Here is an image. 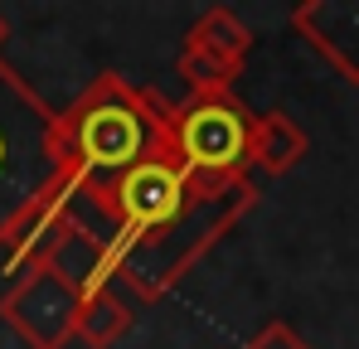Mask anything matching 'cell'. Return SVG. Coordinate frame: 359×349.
Returning <instances> with one entry per match:
<instances>
[{
	"label": "cell",
	"mask_w": 359,
	"mask_h": 349,
	"mask_svg": "<svg viewBox=\"0 0 359 349\" xmlns=\"http://www.w3.org/2000/svg\"><path fill=\"white\" fill-rule=\"evenodd\" d=\"M170 102L151 88H136L117 73H102L83 97L54 112V156L59 174L93 209L117 179L165 156Z\"/></svg>",
	"instance_id": "6da1fadb"
},
{
	"label": "cell",
	"mask_w": 359,
	"mask_h": 349,
	"mask_svg": "<svg viewBox=\"0 0 359 349\" xmlns=\"http://www.w3.org/2000/svg\"><path fill=\"white\" fill-rule=\"evenodd\" d=\"M78 224H83V199H78V189L59 174V179L20 214V224L5 233V242H0L10 277H20V272H29V267H44V262H59L63 247H68L73 233H78Z\"/></svg>",
	"instance_id": "5b68a950"
},
{
	"label": "cell",
	"mask_w": 359,
	"mask_h": 349,
	"mask_svg": "<svg viewBox=\"0 0 359 349\" xmlns=\"http://www.w3.org/2000/svg\"><path fill=\"white\" fill-rule=\"evenodd\" d=\"M5 39H10V25H5V15H0V49H5Z\"/></svg>",
	"instance_id": "7c38bea8"
},
{
	"label": "cell",
	"mask_w": 359,
	"mask_h": 349,
	"mask_svg": "<svg viewBox=\"0 0 359 349\" xmlns=\"http://www.w3.org/2000/svg\"><path fill=\"white\" fill-rule=\"evenodd\" d=\"M306 156V131L287 112H262L248 126V170L262 174H287Z\"/></svg>",
	"instance_id": "52a82bcc"
},
{
	"label": "cell",
	"mask_w": 359,
	"mask_h": 349,
	"mask_svg": "<svg viewBox=\"0 0 359 349\" xmlns=\"http://www.w3.org/2000/svg\"><path fill=\"white\" fill-rule=\"evenodd\" d=\"M292 25L345 83L359 88V0H301Z\"/></svg>",
	"instance_id": "8992f818"
},
{
	"label": "cell",
	"mask_w": 359,
	"mask_h": 349,
	"mask_svg": "<svg viewBox=\"0 0 359 349\" xmlns=\"http://www.w3.org/2000/svg\"><path fill=\"white\" fill-rule=\"evenodd\" d=\"M248 126L252 112L233 93L219 97H184L170 102V131L165 156L175 160L194 189H224L233 179H248Z\"/></svg>",
	"instance_id": "3957f363"
},
{
	"label": "cell",
	"mask_w": 359,
	"mask_h": 349,
	"mask_svg": "<svg viewBox=\"0 0 359 349\" xmlns=\"http://www.w3.org/2000/svg\"><path fill=\"white\" fill-rule=\"evenodd\" d=\"M78 306H83V291L73 287V277L59 262H44V267L10 277V287L0 296V320L29 349H63L73 345Z\"/></svg>",
	"instance_id": "277c9868"
},
{
	"label": "cell",
	"mask_w": 359,
	"mask_h": 349,
	"mask_svg": "<svg viewBox=\"0 0 359 349\" xmlns=\"http://www.w3.org/2000/svg\"><path fill=\"white\" fill-rule=\"evenodd\" d=\"M54 179V107L0 63V242Z\"/></svg>",
	"instance_id": "7a4b0ae2"
},
{
	"label": "cell",
	"mask_w": 359,
	"mask_h": 349,
	"mask_svg": "<svg viewBox=\"0 0 359 349\" xmlns=\"http://www.w3.org/2000/svg\"><path fill=\"white\" fill-rule=\"evenodd\" d=\"M131 325H136V310H131V301L121 291H93L78 306L73 340H83L88 349H112Z\"/></svg>",
	"instance_id": "ba28073f"
},
{
	"label": "cell",
	"mask_w": 359,
	"mask_h": 349,
	"mask_svg": "<svg viewBox=\"0 0 359 349\" xmlns=\"http://www.w3.org/2000/svg\"><path fill=\"white\" fill-rule=\"evenodd\" d=\"M243 349H311V345L301 340V335L292 330V325L272 320V325H262V330H257V335H252V340H248Z\"/></svg>",
	"instance_id": "8fae6325"
},
{
	"label": "cell",
	"mask_w": 359,
	"mask_h": 349,
	"mask_svg": "<svg viewBox=\"0 0 359 349\" xmlns=\"http://www.w3.org/2000/svg\"><path fill=\"white\" fill-rule=\"evenodd\" d=\"M184 39H189V44H204V49H214V54H224V58H233V63H248V54H252V29L243 25L233 10H224V5L204 10V15L189 25Z\"/></svg>",
	"instance_id": "30bf717a"
},
{
	"label": "cell",
	"mask_w": 359,
	"mask_h": 349,
	"mask_svg": "<svg viewBox=\"0 0 359 349\" xmlns=\"http://www.w3.org/2000/svg\"><path fill=\"white\" fill-rule=\"evenodd\" d=\"M175 73L189 83L194 97H219V93H233L243 63H233V58H224V54H214V49H204V44H189V39H184V49H180V58H175Z\"/></svg>",
	"instance_id": "9c48e42d"
}]
</instances>
